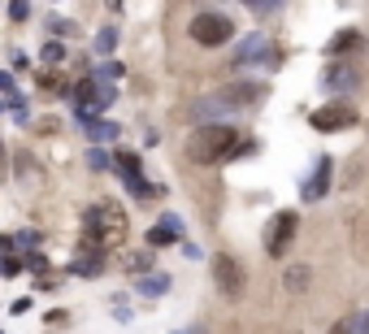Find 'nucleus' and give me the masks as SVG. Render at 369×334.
I'll return each instance as SVG.
<instances>
[{"label": "nucleus", "mask_w": 369, "mask_h": 334, "mask_svg": "<svg viewBox=\"0 0 369 334\" xmlns=\"http://www.w3.org/2000/svg\"><path fill=\"white\" fill-rule=\"evenodd\" d=\"M235 152H243L239 131L226 122H209V126H195V135L187 139V157L195 165H217V161H231Z\"/></svg>", "instance_id": "1"}, {"label": "nucleus", "mask_w": 369, "mask_h": 334, "mask_svg": "<svg viewBox=\"0 0 369 334\" xmlns=\"http://www.w3.org/2000/svg\"><path fill=\"white\" fill-rule=\"evenodd\" d=\"M261 96H265L261 83H235V87H221V91H213V96H205V100H195V117L209 126V117L217 122V117H226V113L252 109Z\"/></svg>", "instance_id": "2"}, {"label": "nucleus", "mask_w": 369, "mask_h": 334, "mask_svg": "<svg viewBox=\"0 0 369 334\" xmlns=\"http://www.w3.org/2000/svg\"><path fill=\"white\" fill-rule=\"evenodd\" d=\"M122 230H127V213H122L117 204H96V209L83 213V235H87V243H101V239H109V235H122Z\"/></svg>", "instance_id": "3"}, {"label": "nucleus", "mask_w": 369, "mask_h": 334, "mask_svg": "<svg viewBox=\"0 0 369 334\" xmlns=\"http://www.w3.org/2000/svg\"><path fill=\"white\" fill-rule=\"evenodd\" d=\"M231 35H235V22H231L226 13L205 9V13H195V18H191V39H195V44H205V48L226 44Z\"/></svg>", "instance_id": "4"}, {"label": "nucleus", "mask_w": 369, "mask_h": 334, "mask_svg": "<svg viewBox=\"0 0 369 334\" xmlns=\"http://www.w3.org/2000/svg\"><path fill=\"white\" fill-rule=\"evenodd\" d=\"M295 226H300V217H295L291 209L274 213V221H269V230H265V252L274 256V261H283V252L291 248V239H295Z\"/></svg>", "instance_id": "5"}, {"label": "nucleus", "mask_w": 369, "mask_h": 334, "mask_svg": "<svg viewBox=\"0 0 369 334\" xmlns=\"http://www.w3.org/2000/svg\"><path fill=\"white\" fill-rule=\"evenodd\" d=\"M213 282H217V291L226 295V300H239L243 295V269H239V261L235 256H213Z\"/></svg>", "instance_id": "6"}, {"label": "nucleus", "mask_w": 369, "mask_h": 334, "mask_svg": "<svg viewBox=\"0 0 369 334\" xmlns=\"http://www.w3.org/2000/svg\"><path fill=\"white\" fill-rule=\"evenodd\" d=\"M313 126L322 135H335V131H348V126H356V109L343 105V100H335V105H322L313 113Z\"/></svg>", "instance_id": "7"}, {"label": "nucleus", "mask_w": 369, "mask_h": 334, "mask_svg": "<svg viewBox=\"0 0 369 334\" xmlns=\"http://www.w3.org/2000/svg\"><path fill=\"white\" fill-rule=\"evenodd\" d=\"M179 235H183V221L174 213H165L153 230H148V243H153V248H169V243H179Z\"/></svg>", "instance_id": "8"}, {"label": "nucleus", "mask_w": 369, "mask_h": 334, "mask_svg": "<svg viewBox=\"0 0 369 334\" xmlns=\"http://www.w3.org/2000/svg\"><path fill=\"white\" fill-rule=\"evenodd\" d=\"M326 191H330V157H317V169L304 183V200H322Z\"/></svg>", "instance_id": "9"}, {"label": "nucleus", "mask_w": 369, "mask_h": 334, "mask_svg": "<svg viewBox=\"0 0 369 334\" xmlns=\"http://www.w3.org/2000/svg\"><path fill=\"white\" fill-rule=\"evenodd\" d=\"M13 178H18V183H31V187L44 183V169L35 165L31 152H18V157H13Z\"/></svg>", "instance_id": "10"}, {"label": "nucleus", "mask_w": 369, "mask_h": 334, "mask_svg": "<svg viewBox=\"0 0 369 334\" xmlns=\"http://www.w3.org/2000/svg\"><path fill=\"white\" fill-rule=\"evenodd\" d=\"M70 274H74V278H101V274H105V256H101V252H91V256L79 252V256H74V265H70Z\"/></svg>", "instance_id": "11"}, {"label": "nucleus", "mask_w": 369, "mask_h": 334, "mask_svg": "<svg viewBox=\"0 0 369 334\" xmlns=\"http://www.w3.org/2000/svg\"><path fill=\"white\" fill-rule=\"evenodd\" d=\"M261 53H269V39H265V35H248V39L239 44L235 61H239V65H252V61H261Z\"/></svg>", "instance_id": "12"}, {"label": "nucleus", "mask_w": 369, "mask_h": 334, "mask_svg": "<svg viewBox=\"0 0 369 334\" xmlns=\"http://www.w3.org/2000/svg\"><path fill=\"white\" fill-rule=\"evenodd\" d=\"M361 79H356V70L352 65H330L326 70V87L330 91H348V87H356Z\"/></svg>", "instance_id": "13"}, {"label": "nucleus", "mask_w": 369, "mask_h": 334, "mask_svg": "<svg viewBox=\"0 0 369 334\" xmlns=\"http://www.w3.org/2000/svg\"><path fill=\"white\" fill-rule=\"evenodd\" d=\"M365 39H361V31H339L335 35V44H330V57H343V53H356Z\"/></svg>", "instance_id": "14"}, {"label": "nucleus", "mask_w": 369, "mask_h": 334, "mask_svg": "<svg viewBox=\"0 0 369 334\" xmlns=\"http://www.w3.org/2000/svg\"><path fill=\"white\" fill-rule=\"evenodd\" d=\"M91 48H96V57H109L113 48H117V27H105L101 35H96V44H91Z\"/></svg>", "instance_id": "15"}, {"label": "nucleus", "mask_w": 369, "mask_h": 334, "mask_svg": "<svg viewBox=\"0 0 369 334\" xmlns=\"http://www.w3.org/2000/svg\"><path fill=\"white\" fill-rule=\"evenodd\" d=\"M87 135L91 139H117V122H101V117H96V122H87Z\"/></svg>", "instance_id": "16"}, {"label": "nucleus", "mask_w": 369, "mask_h": 334, "mask_svg": "<svg viewBox=\"0 0 369 334\" xmlns=\"http://www.w3.org/2000/svg\"><path fill=\"white\" fill-rule=\"evenodd\" d=\"M165 287H169V278H165V274H148V278L139 282V291H143V295H161Z\"/></svg>", "instance_id": "17"}, {"label": "nucleus", "mask_w": 369, "mask_h": 334, "mask_svg": "<svg viewBox=\"0 0 369 334\" xmlns=\"http://www.w3.org/2000/svg\"><path fill=\"white\" fill-rule=\"evenodd\" d=\"M39 57H44V65H61V61H65V48H61L57 39H48V44H44V53H39Z\"/></svg>", "instance_id": "18"}, {"label": "nucleus", "mask_w": 369, "mask_h": 334, "mask_svg": "<svg viewBox=\"0 0 369 334\" xmlns=\"http://www.w3.org/2000/svg\"><path fill=\"white\" fill-rule=\"evenodd\" d=\"M87 165H91L96 174H105V169L113 165V157H109V152H105V148H91V152H87Z\"/></svg>", "instance_id": "19"}, {"label": "nucleus", "mask_w": 369, "mask_h": 334, "mask_svg": "<svg viewBox=\"0 0 369 334\" xmlns=\"http://www.w3.org/2000/svg\"><path fill=\"white\" fill-rule=\"evenodd\" d=\"M304 282H309V269H304V265H291V269H287V287H291V291H304Z\"/></svg>", "instance_id": "20"}, {"label": "nucleus", "mask_w": 369, "mask_h": 334, "mask_svg": "<svg viewBox=\"0 0 369 334\" xmlns=\"http://www.w3.org/2000/svg\"><path fill=\"white\" fill-rule=\"evenodd\" d=\"M22 269H27V261H22V256H9V261H0V274H5V278H18Z\"/></svg>", "instance_id": "21"}, {"label": "nucleus", "mask_w": 369, "mask_h": 334, "mask_svg": "<svg viewBox=\"0 0 369 334\" xmlns=\"http://www.w3.org/2000/svg\"><path fill=\"white\" fill-rule=\"evenodd\" d=\"M127 269H131V274H148V269H153V261H148L143 252H135L131 261H127Z\"/></svg>", "instance_id": "22"}, {"label": "nucleus", "mask_w": 369, "mask_h": 334, "mask_svg": "<svg viewBox=\"0 0 369 334\" xmlns=\"http://www.w3.org/2000/svg\"><path fill=\"white\" fill-rule=\"evenodd\" d=\"M13 248H18V235H0V261H9Z\"/></svg>", "instance_id": "23"}, {"label": "nucleus", "mask_w": 369, "mask_h": 334, "mask_svg": "<svg viewBox=\"0 0 369 334\" xmlns=\"http://www.w3.org/2000/svg\"><path fill=\"white\" fill-rule=\"evenodd\" d=\"M70 27H74L70 18H53V22H48V31H53V35H70Z\"/></svg>", "instance_id": "24"}, {"label": "nucleus", "mask_w": 369, "mask_h": 334, "mask_svg": "<svg viewBox=\"0 0 369 334\" xmlns=\"http://www.w3.org/2000/svg\"><path fill=\"white\" fill-rule=\"evenodd\" d=\"M348 330H352V334H369V313H356Z\"/></svg>", "instance_id": "25"}, {"label": "nucleus", "mask_w": 369, "mask_h": 334, "mask_svg": "<svg viewBox=\"0 0 369 334\" xmlns=\"http://www.w3.org/2000/svg\"><path fill=\"white\" fill-rule=\"evenodd\" d=\"M9 13H13L18 22H27V13H31V5H27V0H13V5H9Z\"/></svg>", "instance_id": "26"}, {"label": "nucleus", "mask_w": 369, "mask_h": 334, "mask_svg": "<svg viewBox=\"0 0 369 334\" xmlns=\"http://www.w3.org/2000/svg\"><path fill=\"white\" fill-rule=\"evenodd\" d=\"M35 243H39L35 230H18V248H35Z\"/></svg>", "instance_id": "27"}, {"label": "nucleus", "mask_w": 369, "mask_h": 334, "mask_svg": "<svg viewBox=\"0 0 369 334\" xmlns=\"http://www.w3.org/2000/svg\"><path fill=\"white\" fill-rule=\"evenodd\" d=\"M22 261H27V269H31V274H44V256H39V252H31V256H22Z\"/></svg>", "instance_id": "28"}, {"label": "nucleus", "mask_w": 369, "mask_h": 334, "mask_svg": "<svg viewBox=\"0 0 369 334\" xmlns=\"http://www.w3.org/2000/svg\"><path fill=\"white\" fill-rule=\"evenodd\" d=\"M9 313H13V317H22V313H31V300H27V295H22V300H13V304H9Z\"/></svg>", "instance_id": "29"}, {"label": "nucleus", "mask_w": 369, "mask_h": 334, "mask_svg": "<svg viewBox=\"0 0 369 334\" xmlns=\"http://www.w3.org/2000/svg\"><path fill=\"white\" fill-rule=\"evenodd\" d=\"M96 74H101V79H117V74H122V65H113V61H105L101 70H96Z\"/></svg>", "instance_id": "30"}, {"label": "nucleus", "mask_w": 369, "mask_h": 334, "mask_svg": "<svg viewBox=\"0 0 369 334\" xmlns=\"http://www.w3.org/2000/svg\"><path fill=\"white\" fill-rule=\"evenodd\" d=\"M257 18H269V13H278V5H261V0H257V5H248Z\"/></svg>", "instance_id": "31"}, {"label": "nucleus", "mask_w": 369, "mask_h": 334, "mask_svg": "<svg viewBox=\"0 0 369 334\" xmlns=\"http://www.w3.org/2000/svg\"><path fill=\"white\" fill-rule=\"evenodd\" d=\"M0 91H13V79H9V74H0Z\"/></svg>", "instance_id": "32"}, {"label": "nucleus", "mask_w": 369, "mask_h": 334, "mask_svg": "<svg viewBox=\"0 0 369 334\" xmlns=\"http://www.w3.org/2000/svg\"><path fill=\"white\" fill-rule=\"evenodd\" d=\"M0 174H5V143H0Z\"/></svg>", "instance_id": "33"}]
</instances>
